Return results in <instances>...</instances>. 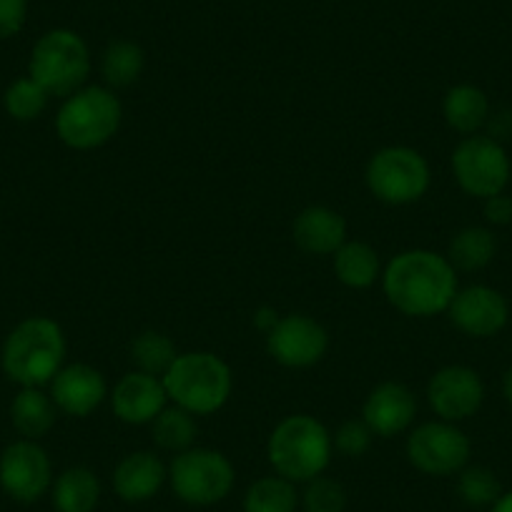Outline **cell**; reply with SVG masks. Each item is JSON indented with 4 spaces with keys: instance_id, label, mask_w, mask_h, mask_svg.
<instances>
[{
    "instance_id": "d6986e66",
    "label": "cell",
    "mask_w": 512,
    "mask_h": 512,
    "mask_svg": "<svg viewBox=\"0 0 512 512\" xmlns=\"http://www.w3.org/2000/svg\"><path fill=\"white\" fill-rule=\"evenodd\" d=\"M166 480L164 462L156 452H131L113 470V487L126 502H144L161 490Z\"/></svg>"
},
{
    "instance_id": "836d02e7",
    "label": "cell",
    "mask_w": 512,
    "mask_h": 512,
    "mask_svg": "<svg viewBox=\"0 0 512 512\" xmlns=\"http://www.w3.org/2000/svg\"><path fill=\"white\" fill-rule=\"evenodd\" d=\"M485 216L490 224H507L512 221V199L510 196H490L485 199Z\"/></svg>"
},
{
    "instance_id": "7a4b0ae2",
    "label": "cell",
    "mask_w": 512,
    "mask_h": 512,
    "mask_svg": "<svg viewBox=\"0 0 512 512\" xmlns=\"http://www.w3.org/2000/svg\"><path fill=\"white\" fill-rule=\"evenodd\" d=\"M66 334L51 317H28L8 332L0 367L18 387H46L66 359Z\"/></svg>"
},
{
    "instance_id": "d4e9b609",
    "label": "cell",
    "mask_w": 512,
    "mask_h": 512,
    "mask_svg": "<svg viewBox=\"0 0 512 512\" xmlns=\"http://www.w3.org/2000/svg\"><path fill=\"white\" fill-rule=\"evenodd\" d=\"M497 251L495 234L490 229H482V226H467V229L457 231L450 241V251H447V259L455 269L462 272H477V269H485L492 262V256Z\"/></svg>"
},
{
    "instance_id": "6da1fadb",
    "label": "cell",
    "mask_w": 512,
    "mask_h": 512,
    "mask_svg": "<svg viewBox=\"0 0 512 512\" xmlns=\"http://www.w3.org/2000/svg\"><path fill=\"white\" fill-rule=\"evenodd\" d=\"M384 297L405 317H435L450 309L457 294V269L430 249L392 256L382 272Z\"/></svg>"
},
{
    "instance_id": "83f0119b",
    "label": "cell",
    "mask_w": 512,
    "mask_h": 512,
    "mask_svg": "<svg viewBox=\"0 0 512 512\" xmlns=\"http://www.w3.org/2000/svg\"><path fill=\"white\" fill-rule=\"evenodd\" d=\"M297 490L287 477H262L249 487L244 497L246 512H294L297 510Z\"/></svg>"
},
{
    "instance_id": "277c9868",
    "label": "cell",
    "mask_w": 512,
    "mask_h": 512,
    "mask_svg": "<svg viewBox=\"0 0 512 512\" xmlns=\"http://www.w3.org/2000/svg\"><path fill=\"white\" fill-rule=\"evenodd\" d=\"M334 442L327 427L312 415H289L269 435L267 455L279 477L309 482L327 470Z\"/></svg>"
},
{
    "instance_id": "f1b7e54d",
    "label": "cell",
    "mask_w": 512,
    "mask_h": 512,
    "mask_svg": "<svg viewBox=\"0 0 512 512\" xmlns=\"http://www.w3.org/2000/svg\"><path fill=\"white\" fill-rule=\"evenodd\" d=\"M48 101H51V96H48L46 88L33 81L31 76L16 78L3 93V108L18 123H31L41 118L48 108Z\"/></svg>"
},
{
    "instance_id": "8d00e7d4",
    "label": "cell",
    "mask_w": 512,
    "mask_h": 512,
    "mask_svg": "<svg viewBox=\"0 0 512 512\" xmlns=\"http://www.w3.org/2000/svg\"><path fill=\"white\" fill-rule=\"evenodd\" d=\"M502 395H505V400L512 405V367L507 369L505 377H502Z\"/></svg>"
},
{
    "instance_id": "484cf974",
    "label": "cell",
    "mask_w": 512,
    "mask_h": 512,
    "mask_svg": "<svg viewBox=\"0 0 512 512\" xmlns=\"http://www.w3.org/2000/svg\"><path fill=\"white\" fill-rule=\"evenodd\" d=\"M196 435H199V425H196V415L181 410V407H169L151 422V437L161 450L169 452H186L194 447Z\"/></svg>"
},
{
    "instance_id": "52a82bcc",
    "label": "cell",
    "mask_w": 512,
    "mask_h": 512,
    "mask_svg": "<svg viewBox=\"0 0 512 512\" xmlns=\"http://www.w3.org/2000/svg\"><path fill=\"white\" fill-rule=\"evenodd\" d=\"M369 194L382 204L410 206L427 194L432 184L430 164L410 146H384L369 159L364 171Z\"/></svg>"
},
{
    "instance_id": "4316f807",
    "label": "cell",
    "mask_w": 512,
    "mask_h": 512,
    "mask_svg": "<svg viewBox=\"0 0 512 512\" xmlns=\"http://www.w3.org/2000/svg\"><path fill=\"white\" fill-rule=\"evenodd\" d=\"M176 357H179L176 344L171 342V337H166L164 332H156V329H146L131 342V359H134L139 372L164 377Z\"/></svg>"
},
{
    "instance_id": "cb8c5ba5",
    "label": "cell",
    "mask_w": 512,
    "mask_h": 512,
    "mask_svg": "<svg viewBox=\"0 0 512 512\" xmlns=\"http://www.w3.org/2000/svg\"><path fill=\"white\" fill-rule=\"evenodd\" d=\"M101 497V482L88 467L61 472L53 485V505L58 512H91Z\"/></svg>"
},
{
    "instance_id": "1f68e13d",
    "label": "cell",
    "mask_w": 512,
    "mask_h": 512,
    "mask_svg": "<svg viewBox=\"0 0 512 512\" xmlns=\"http://www.w3.org/2000/svg\"><path fill=\"white\" fill-rule=\"evenodd\" d=\"M374 432L364 420H347L332 437L334 447L347 457H362L372 447Z\"/></svg>"
},
{
    "instance_id": "44dd1931",
    "label": "cell",
    "mask_w": 512,
    "mask_h": 512,
    "mask_svg": "<svg viewBox=\"0 0 512 512\" xmlns=\"http://www.w3.org/2000/svg\"><path fill=\"white\" fill-rule=\"evenodd\" d=\"M334 274L349 289H369L382 279V262L372 244L367 241H344L334 251Z\"/></svg>"
},
{
    "instance_id": "9c48e42d",
    "label": "cell",
    "mask_w": 512,
    "mask_h": 512,
    "mask_svg": "<svg viewBox=\"0 0 512 512\" xmlns=\"http://www.w3.org/2000/svg\"><path fill=\"white\" fill-rule=\"evenodd\" d=\"M452 174L465 194L490 199L510 181V159L490 136H467L452 151Z\"/></svg>"
},
{
    "instance_id": "e0dca14e",
    "label": "cell",
    "mask_w": 512,
    "mask_h": 512,
    "mask_svg": "<svg viewBox=\"0 0 512 512\" xmlns=\"http://www.w3.org/2000/svg\"><path fill=\"white\" fill-rule=\"evenodd\" d=\"M417 417V397L407 384L382 382L367 395L362 420L377 437H395L405 432Z\"/></svg>"
},
{
    "instance_id": "4dcf8cb0",
    "label": "cell",
    "mask_w": 512,
    "mask_h": 512,
    "mask_svg": "<svg viewBox=\"0 0 512 512\" xmlns=\"http://www.w3.org/2000/svg\"><path fill=\"white\" fill-rule=\"evenodd\" d=\"M344 505H347V495L339 482L322 475L307 482V492H304L307 512H344Z\"/></svg>"
},
{
    "instance_id": "8992f818",
    "label": "cell",
    "mask_w": 512,
    "mask_h": 512,
    "mask_svg": "<svg viewBox=\"0 0 512 512\" xmlns=\"http://www.w3.org/2000/svg\"><path fill=\"white\" fill-rule=\"evenodd\" d=\"M28 76L41 83L48 96L68 98L86 86L91 76L88 43L71 28H53L43 33L31 48Z\"/></svg>"
},
{
    "instance_id": "5bb4252c",
    "label": "cell",
    "mask_w": 512,
    "mask_h": 512,
    "mask_svg": "<svg viewBox=\"0 0 512 512\" xmlns=\"http://www.w3.org/2000/svg\"><path fill=\"white\" fill-rule=\"evenodd\" d=\"M113 415L126 425H151L169 405L164 379L134 369L123 374L108 395Z\"/></svg>"
},
{
    "instance_id": "ac0fdd59",
    "label": "cell",
    "mask_w": 512,
    "mask_h": 512,
    "mask_svg": "<svg viewBox=\"0 0 512 512\" xmlns=\"http://www.w3.org/2000/svg\"><path fill=\"white\" fill-rule=\"evenodd\" d=\"M294 244L314 256H332L347 241V221L329 206H307L292 226Z\"/></svg>"
},
{
    "instance_id": "f546056e",
    "label": "cell",
    "mask_w": 512,
    "mask_h": 512,
    "mask_svg": "<svg viewBox=\"0 0 512 512\" xmlns=\"http://www.w3.org/2000/svg\"><path fill=\"white\" fill-rule=\"evenodd\" d=\"M457 492L467 505H490L500 497V482L485 467H467V470H462Z\"/></svg>"
},
{
    "instance_id": "d590c367",
    "label": "cell",
    "mask_w": 512,
    "mask_h": 512,
    "mask_svg": "<svg viewBox=\"0 0 512 512\" xmlns=\"http://www.w3.org/2000/svg\"><path fill=\"white\" fill-rule=\"evenodd\" d=\"M492 512H512V492H507V495L497 497L495 507H492Z\"/></svg>"
},
{
    "instance_id": "9a60e30c",
    "label": "cell",
    "mask_w": 512,
    "mask_h": 512,
    "mask_svg": "<svg viewBox=\"0 0 512 512\" xmlns=\"http://www.w3.org/2000/svg\"><path fill=\"white\" fill-rule=\"evenodd\" d=\"M447 314H450L452 324L467 337L485 339L505 327L510 309L497 289L475 284V287L457 289Z\"/></svg>"
},
{
    "instance_id": "e575fe53",
    "label": "cell",
    "mask_w": 512,
    "mask_h": 512,
    "mask_svg": "<svg viewBox=\"0 0 512 512\" xmlns=\"http://www.w3.org/2000/svg\"><path fill=\"white\" fill-rule=\"evenodd\" d=\"M256 317H259V319H254L256 327L264 329V332H267V334L272 332L274 324L279 322V314L274 312V309H259V312H256Z\"/></svg>"
},
{
    "instance_id": "30bf717a",
    "label": "cell",
    "mask_w": 512,
    "mask_h": 512,
    "mask_svg": "<svg viewBox=\"0 0 512 512\" xmlns=\"http://www.w3.org/2000/svg\"><path fill=\"white\" fill-rule=\"evenodd\" d=\"M470 440L455 422H422L407 437V457L425 475H455L470 460Z\"/></svg>"
},
{
    "instance_id": "603a6c76",
    "label": "cell",
    "mask_w": 512,
    "mask_h": 512,
    "mask_svg": "<svg viewBox=\"0 0 512 512\" xmlns=\"http://www.w3.org/2000/svg\"><path fill=\"white\" fill-rule=\"evenodd\" d=\"M146 66L144 48L136 41H111L101 56V76L108 88H128L141 78Z\"/></svg>"
},
{
    "instance_id": "4fadbf2b",
    "label": "cell",
    "mask_w": 512,
    "mask_h": 512,
    "mask_svg": "<svg viewBox=\"0 0 512 512\" xmlns=\"http://www.w3.org/2000/svg\"><path fill=\"white\" fill-rule=\"evenodd\" d=\"M485 400V384L480 374L462 364H450L432 374L427 384V402L432 412L445 422H462L475 415Z\"/></svg>"
},
{
    "instance_id": "3957f363",
    "label": "cell",
    "mask_w": 512,
    "mask_h": 512,
    "mask_svg": "<svg viewBox=\"0 0 512 512\" xmlns=\"http://www.w3.org/2000/svg\"><path fill=\"white\" fill-rule=\"evenodd\" d=\"M169 400L191 415H214L234 390L231 367L214 352H184L164 374Z\"/></svg>"
},
{
    "instance_id": "7c38bea8",
    "label": "cell",
    "mask_w": 512,
    "mask_h": 512,
    "mask_svg": "<svg viewBox=\"0 0 512 512\" xmlns=\"http://www.w3.org/2000/svg\"><path fill=\"white\" fill-rule=\"evenodd\" d=\"M267 349L274 362L282 367L307 369L324 359L329 349V334L317 319L307 314H287L279 317L272 332L267 334Z\"/></svg>"
},
{
    "instance_id": "ba28073f",
    "label": "cell",
    "mask_w": 512,
    "mask_h": 512,
    "mask_svg": "<svg viewBox=\"0 0 512 512\" xmlns=\"http://www.w3.org/2000/svg\"><path fill=\"white\" fill-rule=\"evenodd\" d=\"M234 465L229 457L206 447L179 452L169 467V480L176 495L189 505H214L234 487Z\"/></svg>"
},
{
    "instance_id": "5b68a950",
    "label": "cell",
    "mask_w": 512,
    "mask_h": 512,
    "mask_svg": "<svg viewBox=\"0 0 512 512\" xmlns=\"http://www.w3.org/2000/svg\"><path fill=\"white\" fill-rule=\"evenodd\" d=\"M123 106L108 86H83L63 98L56 113V134L73 151H93L118 134Z\"/></svg>"
},
{
    "instance_id": "8fae6325",
    "label": "cell",
    "mask_w": 512,
    "mask_h": 512,
    "mask_svg": "<svg viewBox=\"0 0 512 512\" xmlns=\"http://www.w3.org/2000/svg\"><path fill=\"white\" fill-rule=\"evenodd\" d=\"M48 452L36 440H16L0 455V487L16 502H36L51 487Z\"/></svg>"
},
{
    "instance_id": "2e32d148",
    "label": "cell",
    "mask_w": 512,
    "mask_h": 512,
    "mask_svg": "<svg viewBox=\"0 0 512 512\" xmlns=\"http://www.w3.org/2000/svg\"><path fill=\"white\" fill-rule=\"evenodd\" d=\"M51 400L68 417H88L108 400L106 377L91 364H63L51 379Z\"/></svg>"
},
{
    "instance_id": "ffe728a7",
    "label": "cell",
    "mask_w": 512,
    "mask_h": 512,
    "mask_svg": "<svg viewBox=\"0 0 512 512\" xmlns=\"http://www.w3.org/2000/svg\"><path fill=\"white\" fill-rule=\"evenodd\" d=\"M58 407L41 387H21L11 402V425L23 440H41L53 430Z\"/></svg>"
},
{
    "instance_id": "7402d4cb",
    "label": "cell",
    "mask_w": 512,
    "mask_h": 512,
    "mask_svg": "<svg viewBox=\"0 0 512 512\" xmlns=\"http://www.w3.org/2000/svg\"><path fill=\"white\" fill-rule=\"evenodd\" d=\"M442 113H445V121L452 131L472 136L485 126L487 116H490V103H487V96L482 88L470 86V83H460V86H452L445 93Z\"/></svg>"
},
{
    "instance_id": "d6a6232c",
    "label": "cell",
    "mask_w": 512,
    "mask_h": 512,
    "mask_svg": "<svg viewBox=\"0 0 512 512\" xmlns=\"http://www.w3.org/2000/svg\"><path fill=\"white\" fill-rule=\"evenodd\" d=\"M28 0H0V41L18 36L26 26Z\"/></svg>"
}]
</instances>
